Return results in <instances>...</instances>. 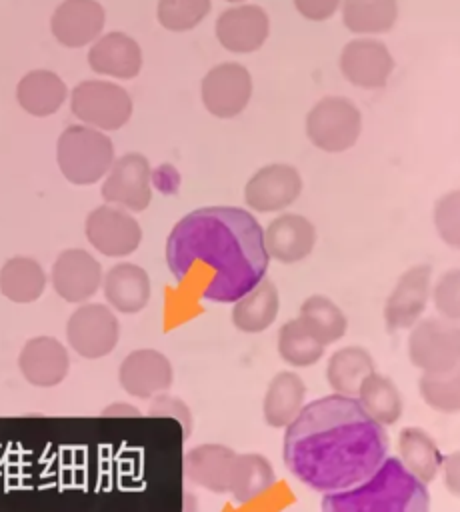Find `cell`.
Returning <instances> with one entry per match:
<instances>
[{
	"mask_svg": "<svg viewBox=\"0 0 460 512\" xmlns=\"http://www.w3.org/2000/svg\"><path fill=\"white\" fill-rule=\"evenodd\" d=\"M294 8L310 22H324L340 10V0H294Z\"/></svg>",
	"mask_w": 460,
	"mask_h": 512,
	"instance_id": "ab89813d",
	"label": "cell"
},
{
	"mask_svg": "<svg viewBox=\"0 0 460 512\" xmlns=\"http://www.w3.org/2000/svg\"><path fill=\"white\" fill-rule=\"evenodd\" d=\"M116 160L110 136L102 130L70 124L56 140V164L62 176L76 186L100 182Z\"/></svg>",
	"mask_w": 460,
	"mask_h": 512,
	"instance_id": "277c9868",
	"label": "cell"
},
{
	"mask_svg": "<svg viewBox=\"0 0 460 512\" xmlns=\"http://www.w3.org/2000/svg\"><path fill=\"white\" fill-rule=\"evenodd\" d=\"M144 64L140 44L122 30L104 32L88 48V66L98 76L132 80Z\"/></svg>",
	"mask_w": 460,
	"mask_h": 512,
	"instance_id": "d6986e66",
	"label": "cell"
},
{
	"mask_svg": "<svg viewBox=\"0 0 460 512\" xmlns=\"http://www.w3.org/2000/svg\"><path fill=\"white\" fill-rule=\"evenodd\" d=\"M302 176L296 166L272 162L258 168L244 186V202L248 208L268 214L282 212L302 194Z\"/></svg>",
	"mask_w": 460,
	"mask_h": 512,
	"instance_id": "7c38bea8",
	"label": "cell"
},
{
	"mask_svg": "<svg viewBox=\"0 0 460 512\" xmlns=\"http://www.w3.org/2000/svg\"><path fill=\"white\" fill-rule=\"evenodd\" d=\"M102 292L112 310L122 314L142 312L152 296L148 272L134 262H118L102 278Z\"/></svg>",
	"mask_w": 460,
	"mask_h": 512,
	"instance_id": "7402d4cb",
	"label": "cell"
},
{
	"mask_svg": "<svg viewBox=\"0 0 460 512\" xmlns=\"http://www.w3.org/2000/svg\"><path fill=\"white\" fill-rule=\"evenodd\" d=\"M236 452L224 444H198L184 454L186 478L214 494L228 492Z\"/></svg>",
	"mask_w": 460,
	"mask_h": 512,
	"instance_id": "603a6c76",
	"label": "cell"
},
{
	"mask_svg": "<svg viewBox=\"0 0 460 512\" xmlns=\"http://www.w3.org/2000/svg\"><path fill=\"white\" fill-rule=\"evenodd\" d=\"M68 100L80 124L102 132L124 128L134 112L130 92L112 80H82L70 90Z\"/></svg>",
	"mask_w": 460,
	"mask_h": 512,
	"instance_id": "5b68a950",
	"label": "cell"
},
{
	"mask_svg": "<svg viewBox=\"0 0 460 512\" xmlns=\"http://www.w3.org/2000/svg\"><path fill=\"white\" fill-rule=\"evenodd\" d=\"M276 480V470L264 454H236L228 492L238 504H250L274 488Z\"/></svg>",
	"mask_w": 460,
	"mask_h": 512,
	"instance_id": "4316f807",
	"label": "cell"
},
{
	"mask_svg": "<svg viewBox=\"0 0 460 512\" xmlns=\"http://www.w3.org/2000/svg\"><path fill=\"white\" fill-rule=\"evenodd\" d=\"M264 246L280 264L302 262L316 246V228L306 216L284 212L264 228Z\"/></svg>",
	"mask_w": 460,
	"mask_h": 512,
	"instance_id": "44dd1931",
	"label": "cell"
},
{
	"mask_svg": "<svg viewBox=\"0 0 460 512\" xmlns=\"http://www.w3.org/2000/svg\"><path fill=\"white\" fill-rule=\"evenodd\" d=\"M224 2H230V4H242L244 0H224Z\"/></svg>",
	"mask_w": 460,
	"mask_h": 512,
	"instance_id": "7bdbcfd3",
	"label": "cell"
},
{
	"mask_svg": "<svg viewBox=\"0 0 460 512\" xmlns=\"http://www.w3.org/2000/svg\"><path fill=\"white\" fill-rule=\"evenodd\" d=\"M18 368L28 384L52 388L68 376L70 356L58 338L34 336L22 346L18 354Z\"/></svg>",
	"mask_w": 460,
	"mask_h": 512,
	"instance_id": "ffe728a7",
	"label": "cell"
},
{
	"mask_svg": "<svg viewBox=\"0 0 460 512\" xmlns=\"http://www.w3.org/2000/svg\"><path fill=\"white\" fill-rule=\"evenodd\" d=\"M174 380V368L166 354L154 348L132 350L118 368V382L134 398L150 400L168 392Z\"/></svg>",
	"mask_w": 460,
	"mask_h": 512,
	"instance_id": "e0dca14e",
	"label": "cell"
},
{
	"mask_svg": "<svg viewBox=\"0 0 460 512\" xmlns=\"http://www.w3.org/2000/svg\"><path fill=\"white\" fill-rule=\"evenodd\" d=\"M422 400L436 412L458 414L460 410V376L456 372L446 374H422L418 380Z\"/></svg>",
	"mask_w": 460,
	"mask_h": 512,
	"instance_id": "d590c367",
	"label": "cell"
},
{
	"mask_svg": "<svg viewBox=\"0 0 460 512\" xmlns=\"http://www.w3.org/2000/svg\"><path fill=\"white\" fill-rule=\"evenodd\" d=\"M102 264L84 248L62 250L50 270L54 292L70 304L88 302L102 288Z\"/></svg>",
	"mask_w": 460,
	"mask_h": 512,
	"instance_id": "5bb4252c",
	"label": "cell"
},
{
	"mask_svg": "<svg viewBox=\"0 0 460 512\" xmlns=\"http://www.w3.org/2000/svg\"><path fill=\"white\" fill-rule=\"evenodd\" d=\"M280 310V294L272 280H260L232 302V324L244 334H260L272 326Z\"/></svg>",
	"mask_w": 460,
	"mask_h": 512,
	"instance_id": "d4e9b609",
	"label": "cell"
},
{
	"mask_svg": "<svg viewBox=\"0 0 460 512\" xmlns=\"http://www.w3.org/2000/svg\"><path fill=\"white\" fill-rule=\"evenodd\" d=\"M356 400L382 426H392L402 418L404 400L392 378L372 372L364 378L356 392Z\"/></svg>",
	"mask_w": 460,
	"mask_h": 512,
	"instance_id": "1f68e13d",
	"label": "cell"
},
{
	"mask_svg": "<svg viewBox=\"0 0 460 512\" xmlns=\"http://www.w3.org/2000/svg\"><path fill=\"white\" fill-rule=\"evenodd\" d=\"M324 344L296 316L278 330V354L294 368H310L324 356Z\"/></svg>",
	"mask_w": 460,
	"mask_h": 512,
	"instance_id": "836d02e7",
	"label": "cell"
},
{
	"mask_svg": "<svg viewBox=\"0 0 460 512\" xmlns=\"http://www.w3.org/2000/svg\"><path fill=\"white\" fill-rule=\"evenodd\" d=\"M146 414L152 416V418H172V420H176L182 428V438L184 440L190 438V434H192V428H194L192 412H190L188 404L178 396L162 392V394L150 398V406H148Z\"/></svg>",
	"mask_w": 460,
	"mask_h": 512,
	"instance_id": "f35d334b",
	"label": "cell"
},
{
	"mask_svg": "<svg viewBox=\"0 0 460 512\" xmlns=\"http://www.w3.org/2000/svg\"><path fill=\"white\" fill-rule=\"evenodd\" d=\"M434 308L444 320L458 322L460 318V270L454 266L444 272L434 288H430Z\"/></svg>",
	"mask_w": 460,
	"mask_h": 512,
	"instance_id": "74e56055",
	"label": "cell"
},
{
	"mask_svg": "<svg viewBox=\"0 0 460 512\" xmlns=\"http://www.w3.org/2000/svg\"><path fill=\"white\" fill-rule=\"evenodd\" d=\"M304 400H306L304 380L292 370L278 372L268 382V388L264 394V402H262L264 422L272 428H286L302 410Z\"/></svg>",
	"mask_w": 460,
	"mask_h": 512,
	"instance_id": "484cf974",
	"label": "cell"
},
{
	"mask_svg": "<svg viewBox=\"0 0 460 512\" xmlns=\"http://www.w3.org/2000/svg\"><path fill=\"white\" fill-rule=\"evenodd\" d=\"M434 228L438 236L452 250L460 248V194L458 190L446 192L436 204L432 212Z\"/></svg>",
	"mask_w": 460,
	"mask_h": 512,
	"instance_id": "8d00e7d4",
	"label": "cell"
},
{
	"mask_svg": "<svg viewBox=\"0 0 460 512\" xmlns=\"http://www.w3.org/2000/svg\"><path fill=\"white\" fill-rule=\"evenodd\" d=\"M298 318L324 346L338 342L348 330L346 314L334 300L324 294L308 296L300 304Z\"/></svg>",
	"mask_w": 460,
	"mask_h": 512,
	"instance_id": "d6a6232c",
	"label": "cell"
},
{
	"mask_svg": "<svg viewBox=\"0 0 460 512\" xmlns=\"http://www.w3.org/2000/svg\"><path fill=\"white\" fill-rule=\"evenodd\" d=\"M100 194L106 204L128 212H144L152 202V166L140 152H126L114 160L102 178Z\"/></svg>",
	"mask_w": 460,
	"mask_h": 512,
	"instance_id": "9c48e42d",
	"label": "cell"
},
{
	"mask_svg": "<svg viewBox=\"0 0 460 512\" xmlns=\"http://www.w3.org/2000/svg\"><path fill=\"white\" fill-rule=\"evenodd\" d=\"M322 512H430V492L412 476L398 456H386L380 466L350 488L322 496Z\"/></svg>",
	"mask_w": 460,
	"mask_h": 512,
	"instance_id": "3957f363",
	"label": "cell"
},
{
	"mask_svg": "<svg viewBox=\"0 0 460 512\" xmlns=\"http://www.w3.org/2000/svg\"><path fill=\"white\" fill-rule=\"evenodd\" d=\"M252 74L238 62L212 66L200 82V98L208 114L220 120L240 116L252 98Z\"/></svg>",
	"mask_w": 460,
	"mask_h": 512,
	"instance_id": "30bf717a",
	"label": "cell"
},
{
	"mask_svg": "<svg viewBox=\"0 0 460 512\" xmlns=\"http://www.w3.org/2000/svg\"><path fill=\"white\" fill-rule=\"evenodd\" d=\"M306 136L322 152L350 150L362 132L360 108L344 96H324L306 114Z\"/></svg>",
	"mask_w": 460,
	"mask_h": 512,
	"instance_id": "8992f818",
	"label": "cell"
},
{
	"mask_svg": "<svg viewBox=\"0 0 460 512\" xmlns=\"http://www.w3.org/2000/svg\"><path fill=\"white\" fill-rule=\"evenodd\" d=\"M84 234L92 248L110 258L130 256L142 242V228L132 212L106 202L88 212Z\"/></svg>",
	"mask_w": 460,
	"mask_h": 512,
	"instance_id": "8fae6325",
	"label": "cell"
},
{
	"mask_svg": "<svg viewBox=\"0 0 460 512\" xmlns=\"http://www.w3.org/2000/svg\"><path fill=\"white\" fill-rule=\"evenodd\" d=\"M442 456L436 440L424 428L406 426L400 430L398 460L420 482L428 484L440 474Z\"/></svg>",
	"mask_w": 460,
	"mask_h": 512,
	"instance_id": "83f0119b",
	"label": "cell"
},
{
	"mask_svg": "<svg viewBox=\"0 0 460 512\" xmlns=\"http://www.w3.org/2000/svg\"><path fill=\"white\" fill-rule=\"evenodd\" d=\"M338 64L342 76L352 86L362 90L384 88L396 66L388 46L370 36H360L346 42Z\"/></svg>",
	"mask_w": 460,
	"mask_h": 512,
	"instance_id": "4fadbf2b",
	"label": "cell"
},
{
	"mask_svg": "<svg viewBox=\"0 0 460 512\" xmlns=\"http://www.w3.org/2000/svg\"><path fill=\"white\" fill-rule=\"evenodd\" d=\"M166 264L176 282L200 300L232 304L266 278L264 228L246 208H196L172 226Z\"/></svg>",
	"mask_w": 460,
	"mask_h": 512,
	"instance_id": "6da1fadb",
	"label": "cell"
},
{
	"mask_svg": "<svg viewBox=\"0 0 460 512\" xmlns=\"http://www.w3.org/2000/svg\"><path fill=\"white\" fill-rule=\"evenodd\" d=\"M408 358L422 374L456 372L460 364L458 324L444 318L418 320L408 334Z\"/></svg>",
	"mask_w": 460,
	"mask_h": 512,
	"instance_id": "52a82bcc",
	"label": "cell"
},
{
	"mask_svg": "<svg viewBox=\"0 0 460 512\" xmlns=\"http://www.w3.org/2000/svg\"><path fill=\"white\" fill-rule=\"evenodd\" d=\"M376 372L372 354L356 344L342 346L330 354L326 364V380L334 394L356 396L366 376Z\"/></svg>",
	"mask_w": 460,
	"mask_h": 512,
	"instance_id": "f1b7e54d",
	"label": "cell"
},
{
	"mask_svg": "<svg viewBox=\"0 0 460 512\" xmlns=\"http://www.w3.org/2000/svg\"><path fill=\"white\" fill-rule=\"evenodd\" d=\"M120 338V322L110 306L100 302L80 304L66 322L70 348L88 360L108 356Z\"/></svg>",
	"mask_w": 460,
	"mask_h": 512,
	"instance_id": "ba28073f",
	"label": "cell"
},
{
	"mask_svg": "<svg viewBox=\"0 0 460 512\" xmlns=\"http://www.w3.org/2000/svg\"><path fill=\"white\" fill-rule=\"evenodd\" d=\"M440 472L444 476V486L448 488V492L458 496V492H460V454H458V450H454L448 456H442Z\"/></svg>",
	"mask_w": 460,
	"mask_h": 512,
	"instance_id": "60d3db41",
	"label": "cell"
},
{
	"mask_svg": "<svg viewBox=\"0 0 460 512\" xmlns=\"http://www.w3.org/2000/svg\"><path fill=\"white\" fill-rule=\"evenodd\" d=\"M344 26L360 36H376L394 28L398 0H340Z\"/></svg>",
	"mask_w": 460,
	"mask_h": 512,
	"instance_id": "4dcf8cb0",
	"label": "cell"
},
{
	"mask_svg": "<svg viewBox=\"0 0 460 512\" xmlns=\"http://www.w3.org/2000/svg\"><path fill=\"white\" fill-rule=\"evenodd\" d=\"M388 434L356 396L328 394L302 406L284 428L288 472L314 492H338L370 476L388 456Z\"/></svg>",
	"mask_w": 460,
	"mask_h": 512,
	"instance_id": "7a4b0ae2",
	"label": "cell"
},
{
	"mask_svg": "<svg viewBox=\"0 0 460 512\" xmlns=\"http://www.w3.org/2000/svg\"><path fill=\"white\" fill-rule=\"evenodd\" d=\"M68 94L66 82L54 70L46 68L26 72L16 84L18 106L34 118H48L56 114L68 100Z\"/></svg>",
	"mask_w": 460,
	"mask_h": 512,
	"instance_id": "cb8c5ba5",
	"label": "cell"
},
{
	"mask_svg": "<svg viewBox=\"0 0 460 512\" xmlns=\"http://www.w3.org/2000/svg\"><path fill=\"white\" fill-rule=\"evenodd\" d=\"M102 418H114V416H120V418H140V410L128 402H114L110 406H106L102 412H100Z\"/></svg>",
	"mask_w": 460,
	"mask_h": 512,
	"instance_id": "b9f144b4",
	"label": "cell"
},
{
	"mask_svg": "<svg viewBox=\"0 0 460 512\" xmlns=\"http://www.w3.org/2000/svg\"><path fill=\"white\" fill-rule=\"evenodd\" d=\"M212 10V0H158L156 20L168 32L196 28Z\"/></svg>",
	"mask_w": 460,
	"mask_h": 512,
	"instance_id": "e575fe53",
	"label": "cell"
},
{
	"mask_svg": "<svg viewBox=\"0 0 460 512\" xmlns=\"http://www.w3.org/2000/svg\"><path fill=\"white\" fill-rule=\"evenodd\" d=\"M430 288V264H416L398 278L384 302V322L390 332L412 328L422 318L430 300Z\"/></svg>",
	"mask_w": 460,
	"mask_h": 512,
	"instance_id": "9a60e30c",
	"label": "cell"
},
{
	"mask_svg": "<svg viewBox=\"0 0 460 512\" xmlns=\"http://www.w3.org/2000/svg\"><path fill=\"white\" fill-rule=\"evenodd\" d=\"M48 276L42 264L30 256H12L0 268V292L10 302H36L46 290Z\"/></svg>",
	"mask_w": 460,
	"mask_h": 512,
	"instance_id": "f546056e",
	"label": "cell"
},
{
	"mask_svg": "<svg viewBox=\"0 0 460 512\" xmlns=\"http://www.w3.org/2000/svg\"><path fill=\"white\" fill-rule=\"evenodd\" d=\"M216 40L232 54H250L264 46L270 36V18L258 4H236L218 14Z\"/></svg>",
	"mask_w": 460,
	"mask_h": 512,
	"instance_id": "2e32d148",
	"label": "cell"
},
{
	"mask_svg": "<svg viewBox=\"0 0 460 512\" xmlns=\"http://www.w3.org/2000/svg\"><path fill=\"white\" fill-rule=\"evenodd\" d=\"M106 10L98 0H62L50 16V32L64 48L90 46L104 34Z\"/></svg>",
	"mask_w": 460,
	"mask_h": 512,
	"instance_id": "ac0fdd59",
	"label": "cell"
}]
</instances>
